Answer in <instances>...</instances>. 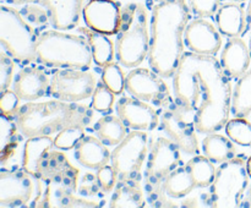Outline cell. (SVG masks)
Instances as JSON below:
<instances>
[{
	"label": "cell",
	"instance_id": "1",
	"mask_svg": "<svg viewBox=\"0 0 251 208\" xmlns=\"http://www.w3.org/2000/svg\"><path fill=\"white\" fill-rule=\"evenodd\" d=\"M173 93L179 109L193 115L191 122L200 134L217 132L227 125L232 87L216 56L184 53L173 75Z\"/></svg>",
	"mask_w": 251,
	"mask_h": 208
},
{
	"label": "cell",
	"instance_id": "2",
	"mask_svg": "<svg viewBox=\"0 0 251 208\" xmlns=\"http://www.w3.org/2000/svg\"><path fill=\"white\" fill-rule=\"evenodd\" d=\"M150 68L163 77H173L184 54V32L190 22L186 0H152Z\"/></svg>",
	"mask_w": 251,
	"mask_h": 208
},
{
	"label": "cell",
	"instance_id": "3",
	"mask_svg": "<svg viewBox=\"0 0 251 208\" xmlns=\"http://www.w3.org/2000/svg\"><path fill=\"white\" fill-rule=\"evenodd\" d=\"M24 137L51 136L70 126L87 127L93 119V108L60 99L27 102L15 114Z\"/></svg>",
	"mask_w": 251,
	"mask_h": 208
},
{
	"label": "cell",
	"instance_id": "4",
	"mask_svg": "<svg viewBox=\"0 0 251 208\" xmlns=\"http://www.w3.org/2000/svg\"><path fill=\"white\" fill-rule=\"evenodd\" d=\"M36 61L47 68L90 70L93 56L85 36L48 29L38 36Z\"/></svg>",
	"mask_w": 251,
	"mask_h": 208
},
{
	"label": "cell",
	"instance_id": "5",
	"mask_svg": "<svg viewBox=\"0 0 251 208\" xmlns=\"http://www.w3.org/2000/svg\"><path fill=\"white\" fill-rule=\"evenodd\" d=\"M151 32L147 10L140 2H129L123 7L122 24L115 41V58L124 68H139L149 56Z\"/></svg>",
	"mask_w": 251,
	"mask_h": 208
},
{
	"label": "cell",
	"instance_id": "6",
	"mask_svg": "<svg viewBox=\"0 0 251 208\" xmlns=\"http://www.w3.org/2000/svg\"><path fill=\"white\" fill-rule=\"evenodd\" d=\"M36 31L24 17L21 11L2 4L0 6V44L21 66L31 65L36 61Z\"/></svg>",
	"mask_w": 251,
	"mask_h": 208
},
{
	"label": "cell",
	"instance_id": "7",
	"mask_svg": "<svg viewBox=\"0 0 251 208\" xmlns=\"http://www.w3.org/2000/svg\"><path fill=\"white\" fill-rule=\"evenodd\" d=\"M180 149L166 137H158L152 144L147 157L144 175V188L152 206H164L163 186L167 176L181 163Z\"/></svg>",
	"mask_w": 251,
	"mask_h": 208
},
{
	"label": "cell",
	"instance_id": "8",
	"mask_svg": "<svg viewBox=\"0 0 251 208\" xmlns=\"http://www.w3.org/2000/svg\"><path fill=\"white\" fill-rule=\"evenodd\" d=\"M247 161L234 157L225 162L216 170L207 196V206L213 208H234L242 206L249 185Z\"/></svg>",
	"mask_w": 251,
	"mask_h": 208
},
{
	"label": "cell",
	"instance_id": "9",
	"mask_svg": "<svg viewBox=\"0 0 251 208\" xmlns=\"http://www.w3.org/2000/svg\"><path fill=\"white\" fill-rule=\"evenodd\" d=\"M149 135L146 131L132 130L127 136L115 146L110 156L118 181L139 180L141 168L149 153Z\"/></svg>",
	"mask_w": 251,
	"mask_h": 208
},
{
	"label": "cell",
	"instance_id": "10",
	"mask_svg": "<svg viewBox=\"0 0 251 208\" xmlns=\"http://www.w3.org/2000/svg\"><path fill=\"white\" fill-rule=\"evenodd\" d=\"M97 87L96 76L82 69H59L50 77L49 94L64 102L78 103L92 97Z\"/></svg>",
	"mask_w": 251,
	"mask_h": 208
},
{
	"label": "cell",
	"instance_id": "11",
	"mask_svg": "<svg viewBox=\"0 0 251 208\" xmlns=\"http://www.w3.org/2000/svg\"><path fill=\"white\" fill-rule=\"evenodd\" d=\"M125 90L132 97L166 109L174 102L163 76L146 68H134L126 75Z\"/></svg>",
	"mask_w": 251,
	"mask_h": 208
},
{
	"label": "cell",
	"instance_id": "12",
	"mask_svg": "<svg viewBox=\"0 0 251 208\" xmlns=\"http://www.w3.org/2000/svg\"><path fill=\"white\" fill-rule=\"evenodd\" d=\"M37 178L25 169H2L0 173V206L24 207L31 205L38 191Z\"/></svg>",
	"mask_w": 251,
	"mask_h": 208
},
{
	"label": "cell",
	"instance_id": "13",
	"mask_svg": "<svg viewBox=\"0 0 251 208\" xmlns=\"http://www.w3.org/2000/svg\"><path fill=\"white\" fill-rule=\"evenodd\" d=\"M161 125L167 136L179 147L181 152L190 156L200 153L195 126L193 122L186 120L185 114L179 109L176 99L171 105L163 109L161 115Z\"/></svg>",
	"mask_w": 251,
	"mask_h": 208
},
{
	"label": "cell",
	"instance_id": "14",
	"mask_svg": "<svg viewBox=\"0 0 251 208\" xmlns=\"http://www.w3.org/2000/svg\"><path fill=\"white\" fill-rule=\"evenodd\" d=\"M37 179H41L49 185L59 186L56 188L60 190L76 192L78 186V170L71 165L65 154L51 148L39 162Z\"/></svg>",
	"mask_w": 251,
	"mask_h": 208
},
{
	"label": "cell",
	"instance_id": "15",
	"mask_svg": "<svg viewBox=\"0 0 251 208\" xmlns=\"http://www.w3.org/2000/svg\"><path fill=\"white\" fill-rule=\"evenodd\" d=\"M122 14L123 7L117 0H88L82 10L86 26L107 36L118 34Z\"/></svg>",
	"mask_w": 251,
	"mask_h": 208
},
{
	"label": "cell",
	"instance_id": "16",
	"mask_svg": "<svg viewBox=\"0 0 251 208\" xmlns=\"http://www.w3.org/2000/svg\"><path fill=\"white\" fill-rule=\"evenodd\" d=\"M118 116L129 129L140 131H153L161 120L159 114L151 104L135 97H123L115 104Z\"/></svg>",
	"mask_w": 251,
	"mask_h": 208
},
{
	"label": "cell",
	"instance_id": "17",
	"mask_svg": "<svg viewBox=\"0 0 251 208\" xmlns=\"http://www.w3.org/2000/svg\"><path fill=\"white\" fill-rule=\"evenodd\" d=\"M12 5L39 4L48 10L50 24L55 29L75 28L82 16V0H2Z\"/></svg>",
	"mask_w": 251,
	"mask_h": 208
},
{
	"label": "cell",
	"instance_id": "18",
	"mask_svg": "<svg viewBox=\"0 0 251 208\" xmlns=\"http://www.w3.org/2000/svg\"><path fill=\"white\" fill-rule=\"evenodd\" d=\"M184 43L190 51L201 55H213L222 46V37L220 31L206 19L193 20L184 32Z\"/></svg>",
	"mask_w": 251,
	"mask_h": 208
},
{
	"label": "cell",
	"instance_id": "19",
	"mask_svg": "<svg viewBox=\"0 0 251 208\" xmlns=\"http://www.w3.org/2000/svg\"><path fill=\"white\" fill-rule=\"evenodd\" d=\"M12 86L20 99L34 102L49 93L50 78L43 68L31 64L16 73Z\"/></svg>",
	"mask_w": 251,
	"mask_h": 208
},
{
	"label": "cell",
	"instance_id": "20",
	"mask_svg": "<svg viewBox=\"0 0 251 208\" xmlns=\"http://www.w3.org/2000/svg\"><path fill=\"white\" fill-rule=\"evenodd\" d=\"M251 61L249 46L240 37L229 38L221 53V65L229 78H239L249 70Z\"/></svg>",
	"mask_w": 251,
	"mask_h": 208
},
{
	"label": "cell",
	"instance_id": "21",
	"mask_svg": "<svg viewBox=\"0 0 251 208\" xmlns=\"http://www.w3.org/2000/svg\"><path fill=\"white\" fill-rule=\"evenodd\" d=\"M216 23L222 36L233 38L240 37L247 31V11L240 2L222 4L216 14Z\"/></svg>",
	"mask_w": 251,
	"mask_h": 208
},
{
	"label": "cell",
	"instance_id": "22",
	"mask_svg": "<svg viewBox=\"0 0 251 208\" xmlns=\"http://www.w3.org/2000/svg\"><path fill=\"white\" fill-rule=\"evenodd\" d=\"M112 152L108 149L107 144L103 143L98 137L83 136L75 147V158L82 166L88 169L102 168L110 161Z\"/></svg>",
	"mask_w": 251,
	"mask_h": 208
},
{
	"label": "cell",
	"instance_id": "23",
	"mask_svg": "<svg viewBox=\"0 0 251 208\" xmlns=\"http://www.w3.org/2000/svg\"><path fill=\"white\" fill-rule=\"evenodd\" d=\"M145 205L146 201L139 180L118 181L109 201L110 208H142Z\"/></svg>",
	"mask_w": 251,
	"mask_h": 208
},
{
	"label": "cell",
	"instance_id": "24",
	"mask_svg": "<svg viewBox=\"0 0 251 208\" xmlns=\"http://www.w3.org/2000/svg\"><path fill=\"white\" fill-rule=\"evenodd\" d=\"M54 139L51 136H34L29 137L24 147V158L22 166L25 170L37 178L38 176V165L41 159L49 149L54 148Z\"/></svg>",
	"mask_w": 251,
	"mask_h": 208
},
{
	"label": "cell",
	"instance_id": "25",
	"mask_svg": "<svg viewBox=\"0 0 251 208\" xmlns=\"http://www.w3.org/2000/svg\"><path fill=\"white\" fill-rule=\"evenodd\" d=\"M78 31L90 42L93 61L96 63V65L104 68L109 63H113L115 56V46L107 34L96 32L88 27L78 28Z\"/></svg>",
	"mask_w": 251,
	"mask_h": 208
},
{
	"label": "cell",
	"instance_id": "26",
	"mask_svg": "<svg viewBox=\"0 0 251 208\" xmlns=\"http://www.w3.org/2000/svg\"><path fill=\"white\" fill-rule=\"evenodd\" d=\"M129 127L118 115L105 114L95 124V132L98 139L107 146H117L129 134Z\"/></svg>",
	"mask_w": 251,
	"mask_h": 208
},
{
	"label": "cell",
	"instance_id": "27",
	"mask_svg": "<svg viewBox=\"0 0 251 208\" xmlns=\"http://www.w3.org/2000/svg\"><path fill=\"white\" fill-rule=\"evenodd\" d=\"M202 151L215 164H222L235 157V147L232 139L216 132L208 134L202 139Z\"/></svg>",
	"mask_w": 251,
	"mask_h": 208
},
{
	"label": "cell",
	"instance_id": "28",
	"mask_svg": "<svg viewBox=\"0 0 251 208\" xmlns=\"http://www.w3.org/2000/svg\"><path fill=\"white\" fill-rule=\"evenodd\" d=\"M196 187L195 181L191 176L190 171L185 165L174 169L167 179L164 180L163 192L164 195L172 198H181L188 196L189 193L193 192L194 188Z\"/></svg>",
	"mask_w": 251,
	"mask_h": 208
},
{
	"label": "cell",
	"instance_id": "29",
	"mask_svg": "<svg viewBox=\"0 0 251 208\" xmlns=\"http://www.w3.org/2000/svg\"><path fill=\"white\" fill-rule=\"evenodd\" d=\"M19 126L14 116L0 114V146H1V164L5 165L16 154L19 146Z\"/></svg>",
	"mask_w": 251,
	"mask_h": 208
},
{
	"label": "cell",
	"instance_id": "30",
	"mask_svg": "<svg viewBox=\"0 0 251 208\" xmlns=\"http://www.w3.org/2000/svg\"><path fill=\"white\" fill-rule=\"evenodd\" d=\"M232 114L247 117L251 114V69L238 78L232 94Z\"/></svg>",
	"mask_w": 251,
	"mask_h": 208
},
{
	"label": "cell",
	"instance_id": "31",
	"mask_svg": "<svg viewBox=\"0 0 251 208\" xmlns=\"http://www.w3.org/2000/svg\"><path fill=\"white\" fill-rule=\"evenodd\" d=\"M185 166L190 171L196 187H208L213 183L216 175L215 163L206 156L196 154L186 163Z\"/></svg>",
	"mask_w": 251,
	"mask_h": 208
},
{
	"label": "cell",
	"instance_id": "32",
	"mask_svg": "<svg viewBox=\"0 0 251 208\" xmlns=\"http://www.w3.org/2000/svg\"><path fill=\"white\" fill-rule=\"evenodd\" d=\"M228 137L240 146H251V122L247 117H234L226 125Z\"/></svg>",
	"mask_w": 251,
	"mask_h": 208
},
{
	"label": "cell",
	"instance_id": "33",
	"mask_svg": "<svg viewBox=\"0 0 251 208\" xmlns=\"http://www.w3.org/2000/svg\"><path fill=\"white\" fill-rule=\"evenodd\" d=\"M114 102L115 93L103 81L98 82L97 87L93 92L92 103H91V107L93 108V110L102 113V114H110Z\"/></svg>",
	"mask_w": 251,
	"mask_h": 208
},
{
	"label": "cell",
	"instance_id": "34",
	"mask_svg": "<svg viewBox=\"0 0 251 208\" xmlns=\"http://www.w3.org/2000/svg\"><path fill=\"white\" fill-rule=\"evenodd\" d=\"M102 81L115 94H122L125 90L126 76H125L123 69L120 68V64L113 61L103 68Z\"/></svg>",
	"mask_w": 251,
	"mask_h": 208
},
{
	"label": "cell",
	"instance_id": "35",
	"mask_svg": "<svg viewBox=\"0 0 251 208\" xmlns=\"http://www.w3.org/2000/svg\"><path fill=\"white\" fill-rule=\"evenodd\" d=\"M85 127L81 126H70L61 130L54 137V144L56 148L69 151V149L75 148L76 144L80 142V139L85 136Z\"/></svg>",
	"mask_w": 251,
	"mask_h": 208
},
{
	"label": "cell",
	"instance_id": "36",
	"mask_svg": "<svg viewBox=\"0 0 251 208\" xmlns=\"http://www.w3.org/2000/svg\"><path fill=\"white\" fill-rule=\"evenodd\" d=\"M55 196L56 201H58L56 206H59V207H98V206H100V203L95 202V201L78 198L75 196V192L60 190V188H56Z\"/></svg>",
	"mask_w": 251,
	"mask_h": 208
},
{
	"label": "cell",
	"instance_id": "37",
	"mask_svg": "<svg viewBox=\"0 0 251 208\" xmlns=\"http://www.w3.org/2000/svg\"><path fill=\"white\" fill-rule=\"evenodd\" d=\"M221 0H189V7L195 16L208 19L217 14Z\"/></svg>",
	"mask_w": 251,
	"mask_h": 208
},
{
	"label": "cell",
	"instance_id": "38",
	"mask_svg": "<svg viewBox=\"0 0 251 208\" xmlns=\"http://www.w3.org/2000/svg\"><path fill=\"white\" fill-rule=\"evenodd\" d=\"M15 60L1 49L0 53V91H5L10 87L14 75Z\"/></svg>",
	"mask_w": 251,
	"mask_h": 208
},
{
	"label": "cell",
	"instance_id": "39",
	"mask_svg": "<svg viewBox=\"0 0 251 208\" xmlns=\"http://www.w3.org/2000/svg\"><path fill=\"white\" fill-rule=\"evenodd\" d=\"M21 14L24 15L25 19L29 22V23L34 24V26H46L48 22H50L49 20V14L47 9H42V7L36 6V5H28L24 6V9L21 10Z\"/></svg>",
	"mask_w": 251,
	"mask_h": 208
},
{
	"label": "cell",
	"instance_id": "40",
	"mask_svg": "<svg viewBox=\"0 0 251 208\" xmlns=\"http://www.w3.org/2000/svg\"><path fill=\"white\" fill-rule=\"evenodd\" d=\"M96 175H97L98 184H100L102 192L108 193V192H112V191L114 190L115 186H117L118 180H117V175H115L114 168L112 166V164H110V165L105 164V165H103L102 168L97 169Z\"/></svg>",
	"mask_w": 251,
	"mask_h": 208
},
{
	"label": "cell",
	"instance_id": "41",
	"mask_svg": "<svg viewBox=\"0 0 251 208\" xmlns=\"http://www.w3.org/2000/svg\"><path fill=\"white\" fill-rule=\"evenodd\" d=\"M20 98L14 90H5L0 95V110L9 116H15L20 108Z\"/></svg>",
	"mask_w": 251,
	"mask_h": 208
},
{
	"label": "cell",
	"instance_id": "42",
	"mask_svg": "<svg viewBox=\"0 0 251 208\" xmlns=\"http://www.w3.org/2000/svg\"><path fill=\"white\" fill-rule=\"evenodd\" d=\"M77 191L81 196H96L97 193H100V191L102 190L98 184L97 175L91 173L85 174L81 179Z\"/></svg>",
	"mask_w": 251,
	"mask_h": 208
},
{
	"label": "cell",
	"instance_id": "43",
	"mask_svg": "<svg viewBox=\"0 0 251 208\" xmlns=\"http://www.w3.org/2000/svg\"><path fill=\"white\" fill-rule=\"evenodd\" d=\"M247 20H248V26L251 27V0H249V4L247 7Z\"/></svg>",
	"mask_w": 251,
	"mask_h": 208
},
{
	"label": "cell",
	"instance_id": "44",
	"mask_svg": "<svg viewBox=\"0 0 251 208\" xmlns=\"http://www.w3.org/2000/svg\"><path fill=\"white\" fill-rule=\"evenodd\" d=\"M247 168H248V173H249V176L251 178V157H249V159L247 161Z\"/></svg>",
	"mask_w": 251,
	"mask_h": 208
},
{
	"label": "cell",
	"instance_id": "45",
	"mask_svg": "<svg viewBox=\"0 0 251 208\" xmlns=\"http://www.w3.org/2000/svg\"><path fill=\"white\" fill-rule=\"evenodd\" d=\"M229 1H235V2H243V1H247V0H229Z\"/></svg>",
	"mask_w": 251,
	"mask_h": 208
},
{
	"label": "cell",
	"instance_id": "46",
	"mask_svg": "<svg viewBox=\"0 0 251 208\" xmlns=\"http://www.w3.org/2000/svg\"><path fill=\"white\" fill-rule=\"evenodd\" d=\"M249 49H250V55H251V36H250V39H249Z\"/></svg>",
	"mask_w": 251,
	"mask_h": 208
}]
</instances>
